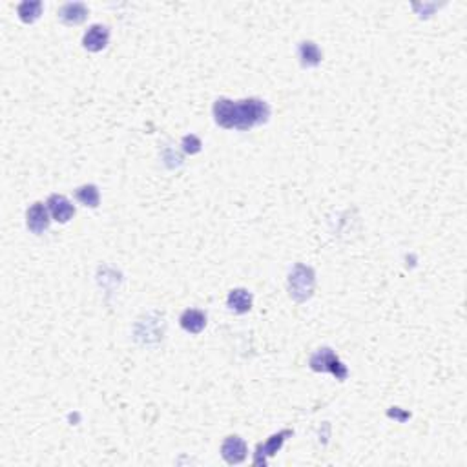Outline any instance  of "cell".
I'll list each match as a JSON object with an SVG mask.
<instances>
[{
  "label": "cell",
  "instance_id": "6da1fadb",
  "mask_svg": "<svg viewBox=\"0 0 467 467\" xmlns=\"http://www.w3.org/2000/svg\"><path fill=\"white\" fill-rule=\"evenodd\" d=\"M214 119L225 130L246 131L254 126L265 125L271 117V106L263 99L252 97L243 101H232L221 97L214 102Z\"/></svg>",
  "mask_w": 467,
  "mask_h": 467
},
{
  "label": "cell",
  "instance_id": "7a4b0ae2",
  "mask_svg": "<svg viewBox=\"0 0 467 467\" xmlns=\"http://www.w3.org/2000/svg\"><path fill=\"white\" fill-rule=\"evenodd\" d=\"M314 286H316V272H314V268L309 265H303V263H296L291 274H289L291 296L297 303L306 302L314 294Z\"/></svg>",
  "mask_w": 467,
  "mask_h": 467
},
{
  "label": "cell",
  "instance_id": "3957f363",
  "mask_svg": "<svg viewBox=\"0 0 467 467\" xmlns=\"http://www.w3.org/2000/svg\"><path fill=\"white\" fill-rule=\"evenodd\" d=\"M311 369L316 372H331L332 376H336L338 380H345L349 371L347 367L340 362V358L334 354L332 349L329 347H323V349H318L314 354L311 356Z\"/></svg>",
  "mask_w": 467,
  "mask_h": 467
},
{
  "label": "cell",
  "instance_id": "277c9868",
  "mask_svg": "<svg viewBox=\"0 0 467 467\" xmlns=\"http://www.w3.org/2000/svg\"><path fill=\"white\" fill-rule=\"evenodd\" d=\"M26 225H28L30 232L37 234V236L44 234L50 228V210H48V205H44V203H33L28 208V214H26Z\"/></svg>",
  "mask_w": 467,
  "mask_h": 467
},
{
  "label": "cell",
  "instance_id": "5b68a950",
  "mask_svg": "<svg viewBox=\"0 0 467 467\" xmlns=\"http://www.w3.org/2000/svg\"><path fill=\"white\" fill-rule=\"evenodd\" d=\"M48 210H50L51 217L59 223H68L71 217L75 216V206L71 205V201L66 196L61 194H53L48 197Z\"/></svg>",
  "mask_w": 467,
  "mask_h": 467
},
{
  "label": "cell",
  "instance_id": "8992f818",
  "mask_svg": "<svg viewBox=\"0 0 467 467\" xmlns=\"http://www.w3.org/2000/svg\"><path fill=\"white\" fill-rule=\"evenodd\" d=\"M110 41V30L108 26L102 24H93L90 30L86 31L84 37H82V46L86 50L91 51V53H97V51H102L108 46Z\"/></svg>",
  "mask_w": 467,
  "mask_h": 467
},
{
  "label": "cell",
  "instance_id": "52a82bcc",
  "mask_svg": "<svg viewBox=\"0 0 467 467\" xmlns=\"http://www.w3.org/2000/svg\"><path fill=\"white\" fill-rule=\"evenodd\" d=\"M294 434V431H291V429H285V431H280L277 434H272L268 440H266L263 446H257V455H256V466H265L266 464V458L268 457H274L280 449H282V446L285 443L286 437H292Z\"/></svg>",
  "mask_w": 467,
  "mask_h": 467
},
{
  "label": "cell",
  "instance_id": "ba28073f",
  "mask_svg": "<svg viewBox=\"0 0 467 467\" xmlns=\"http://www.w3.org/2000/svg\"><path fill=\"white\" fill-rule=\"evenodd\" d=\"M246 443L241 437H228L225 438V442L221 446V457L225 458L226 464H241L246 458Z\"/></svg>",
  "mask_w": 467,
  "mask_h": 467
},
{
  "label": "cell",
  "instance_id": "9c48e42d",
  "mask_svg": "<svg viewBox=\"0 0 467 467\" xmlns=\"http://www.w3.org/2000/svg\"><path fill=\"white\" fill-rule=\"evenodd\" d=\"M88 8L82 2H68L59 10V19L68 26H77L86 21Z\"/></svg>",
  "mask_w": 467,
  "mask_h": 467
},
{
  "label": "cell",
  "instance_id": "30bf717a",
  "mask_svg": "<svg viewBox=\"0 0 467 467\" xmlns=\"http://www.w3.org/2000/svg\"><path fill=\"white\" fill-rule=\"evenodd\" d=\"M179 323L186 332L190 334H199L206 327V314L197 309H186L179 318Z\"/></svg>",
  "mask_w": 467,
  "mask_h": 467
},
{
  "label": "cell",
  "instance_id": "8fae6325",
  "mask_svg": "<svg viewBox=\"0 0 467 467\" xmlns=\"http://www.w3.org/2000/svg\"><path fill=\"white\" fill-rule=\"evenodd\" d=\"M297 57H300V62H302L303 68H316L322 62L323 53L318 48L316 42L305 41L297 46Z\"/></svg>",
  "mask_w": 467,
  "mask_h": 467
},
{
  "label": "cell",
  "instance_id": "7c38bea8",
  "mask_svg": "<svg viewBox=\"0 0 467 467\" xmlns=\"http://www.w3.org/2000/svg\"><path fill=\"white\" fill-rule=\"evenodd\" d=\"M228 306L237 314H245L252 309V294L246 289H234L226 300Z\"/></svg>",
  "mask_w": 467,
  "mask_h": 467
},
{
  "label": "cell",
  "instance_id": "4fadbf2b",
  "mask_svg": "<svg viewBox=\"0 0 467 467\" xmlns=\"http://www.w3.org/2000/svg\"><path fill=\"white\" fill-rule=\"evenodd\" d=\"M75 199L79 203H82L84 206H90V208H97L99 201H101V196H99V188L95 185H82L75 190Z\"/></svg>",
  "mask_w": 467,
  "mask_h": 467
},
{
  "label": "cell",
  "instance_id": "5bb4252c",
  "mask_svg": "<svg viewBox=\"0 0 467 467\" xmlns=\"http://www.w3.org/2000/svg\"><path fill=\"white\" fill-rule=\"evenodd\" d=\"M42 11V2H22L17 8V13L21 17V21L26 22V24H31V22H35L39 17H41Z\"/></svg>",
  "mask_w": 467,
  "mask_h": 467
},
{
  "label": "cell",
  "instance_id": "9a60e30c",
  "mask_svg": "<svg viewBox=\"0 0 467 467\" xmlns=\"http://www.w3.org/2000/svg\"><path fill=\"white\" fill-rule=\"evenodd\" d=\"M201 141H199V137L196 136H185L183 137V150L186 152V154H190V156H194V154H199L201 152Z\"/></svg>",
  "mask_w": 467,
  "mask_h": 467
}]
</instances>
